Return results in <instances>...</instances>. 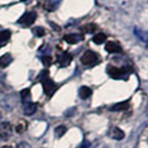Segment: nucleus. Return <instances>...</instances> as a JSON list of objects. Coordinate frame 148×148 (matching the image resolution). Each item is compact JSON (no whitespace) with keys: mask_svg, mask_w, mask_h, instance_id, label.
Wrapping results in <instances>:
<instances>
[{"mask_svg":"<svg viewBox=\"0 0 148 148\" xmlns=\"http://www.w3.org/2000/svg\"><path fill=\"white\" fill-rule=\"evenodd\" d=\"M132 71H133L132 66H127V65H124L121 68L114 66V65H108L107 66L108 75L113 79H115V80H127L130 74L132 73Z\"/></svg>","mask_w":148,"mask_h":148,"instance_id":"f257e3e1","label":"nucleus"},{"mask_svg":"<svg viewBox=\"0 0 148 148\" xmlns=\"http://www.w3.org/2000/svg\"><path fill=\"white\" fill-rule=\"evenodd\" d=\"M81 62H82V64L85 65V66H94V65H96L99 62V58L95 52L88 50L86 52H84V54L82 56Z\"/></svg>","mask_w":148,"mask_h":148,"instance_id":"f03ea898","label":"nucleus"},{"mask_svg":"<svg viewBox=\"0 0 148 148\" xmlns=\"http://www.w3.org/2000/svg\"><path fill=\"white\" fill-rule=\"evenodd\" d=\"M37 19V13L33 12V11H29V12H25L21 16V18L18 20V22L22 25H33V22L36 21Z\"/></svg>","mask_w":148,"mask_h":148,"instance_id":"7ed1b4c3","label":"nucleus"},{"mask_svg":"<svg viewBox=\"0 0 148 148\" xmlns=\"http://www.w3.org/2000/svg\"><path fill=\"white\" fill-rule=\"evenodd\" d=\"M42 85H43V91L48 96H52L53 93L56 91L58 85L53 82L52 80H50L49 77L42 81Z\"/></svg>","mask_w":148,"mask_h":148,"instance_id":"20e7f679","label":"nucleus"},{"mask_svg":"<svg viewBox=\"0 0 148 148\" xmlns=\"http://www.w3.org/2000/svg\"><path fill=\"white\" fill-rule=\"evenodd\" d=\"M11 134H12V127L10 124L7 123V122L0 124V138L1 139L7 140L11 136Z\"/></svg>","mask_w":148,"mask_h":148,"instance_id":"39448f33","label":"nucleus"},{"mask_svg":"<svg viewBox=\"0 0 148 148\" xmlns=\"http://www.w3.org/2000/svg\"><path fill=\"white\" fill-rule=\"evenodd\" d=\"M63 39L69 44H76L84 40V36L81 33H70V34H65Z\"/></svg>","mask_w":148,"mask_h":148,"instance_id":"423d86ee","label":"nucleus"},{"mask_svg":"<svg viewBox=\"0 0 148 148\" xmlns=\"http://www.w3.org/2000/svg\"><path fill=\"white\" fill-rule=\"evenodd\" d=\"M72 59L73 58H72V56L69 52H63L58 58V62H59V64H60L61 68H66V66L70 65V63L72 62Z\"/></svg>","mask_w":148,"mask_h":148,"instance_id":"0eeeda50","label":"nucleus"},{"mask_svg":"<svg viewBox=\"0 0 148 148\" xmlns=\"http://www.w3.org/2000/svg\"><path fill=\"white\" fill-rule=\"evenodd\" d=\"M105 50H106L108 53H121V52L123 51L121 44H118L117 42H114V41L107 42L106 45H105Z\"/></svg>","mask_w":148,"mask_h":148,"instance_id":"6e6552de","label":"nucleus"},{"mask_svg":"<svg viewBox=\"0 0 148 148\" xmlns=\"http://www.w3.org/2000/svg\"><path fill=\"white\" fill-rule=\"evenodd\" d=\"M108 135L111 136L113 139H115V140H122L124 137H125L124 132L121 130V128H118V127H113V128L110 130Z\"/></svg>","mask_w":148,"mask_h":148,"instance_id":"1a4fd4ad","label":"nucleus"},{"mask_svg":"<svg viewBox=\"0 0 148 148\" xmlns=\"http://www.w3.org/2000/svg\"><path fill=\"white\" fill-rule=\"evenodd\" d=\"M134 34H135L137 39H139L142 42H147L148 41V32L145 30H142L139 28H135L134 29Z\"/></svg>","mask_w":148,"mask_h":148,"instance_id":"9d476101","label":"nucleus"},{"mask_svg":"<svg viewBox=\"0 0 148 148\" xmlns=\"http://www.w3.org/2000/svg\"><path fill=\"white\" fill-rule=\"evenodd\" d=\"M79 95L82 99H86L92 95V90L87 86H82L79 90Z\"/></svg>","mask_w":148,"mask_h":148,"instance_id":"9b49d317","label":"nucleus"},{"mask_svg":"<svg viewBox=\"0 0 148 148\" xmlns=\"http://www.w3.org/2000/svg\"><path fill=\"white\" fill-rule=\"evenodd\" d=\"M20 96H21V101H22V103L23 104H28V103H30L31 101V92L29 88H25V90H22L21 93H20Z\"/></svg>","mask_w":148,"mask_h":148,"instance_id":"f8f14e48","label":"nucleus"},{"mask_svg":"<svg viewBox=\"0 0 148 148\" xmlns=\"http://www.w3.org/2000/svg\"><path fill=\"white\" fill-rule=\"evenodd\" d=\"M38 108V105L36 104V103H28V104L25 105V110H23V112H25V115H32V114H34L36 113V111H37Z\"/></svg>","mask_w":148,"mask_h":148,"instance_id":"ddd939ff","label":"nucleus"},{"mask_svg":"<svg viewBox=\"0 0 148 148\" xmlns=\"http://www.w3.org/2000/svg\"><path fill=\"white\" fill-rule=\"evenodd\" d=\"M11 62H12V56H10L9 53H6V54H3L0 58V66L1 68H6Z\"/></svg>","mask_w":148,"mask_h":148,"instance_id":"4468645a","label":"nucleus"},{"mask_svg":"<svg viewBox=\"0 0 148 148\" xmlns=\"http://www.w3.org/2000/svg\"><path fill=\"white\" fill-rule=\"evenodd\" d=\"M11 37V32L9 30H3L0 32V45H3L6 44Z\"/></svg>","mask_w":148,"mask_h":148,"instance_id":"2eb2a0df","label":"nucleus"},{"mask_svg":"<svg viewBox=\"0 0 148 148\" xmlns=\"http://www.w3.org/2000/svg\"><path fill=\"white\" fill-rule=\"evenodd\" d=\"M130 107L128 102H123V103H118L111 107V111L113 112H119V111H126Z\"/></svg>","mask_w":148,"mask_h":148,"instance_id":"dca6fc26","label":"nucleus"},{"mask_svg":"<svg viewBox=\"0 0 148 148\" xmlns=\"http://www.w3.org/2000/svg\"><path fill=\"white\" fill-rule=\"evenodd\" d=\"M106 41V36L104 33H97L93 37V42L95 44H102Z\"/></svg>","mask_w":148,"mask_h":148,"instance_id":"f3484780","label":"nucleus"},{"mask_svg":"<svg viewBox=\"0 0 148 148\" xmlns=\"http://www.w3.org/2000/svg\"><path fill=\"white\" fill-rule=\"evenodd\" d=\"M81 30L86 32V33H93L94 31L96 30V25H94V23H87V25L81 27Z\"/></svg>","mask_w":148,"mask_h":148,"instance_id":"a211bd4d","label":"nucleus"},{"mask_svg":"<svg viewBox=\"0 0 148 148\" xmlns=\"http://www.w3.org/2000/svg\"><path fill=\"white\" fill-rule=\"evenodd\" d=\"M66 132V127L65 126H59L56 128V137H62V136L65 134Z\"/></svg>","mask_w":148,"mask_h":148,"instance_id":"6ab92c4d","label":"nucleus"},{"mask_svg":"<svg viewBox=\"0 0 148 148\" xmlns=\"http://www.w3.org/2000/svg\"><path fill=\"white\" fill-rule=\"evenodd\" d=\"M27 123L25 122H23V121H21L20 123L17 125V127H16V130L18 132V133H23L25 130H27Z\"/></svg>","mask_w":148,"mask_h":148,"instance_id":"aec40b11","label":"nucleus"},{"mask_svg":"<svg viewBox=\"0 0 148 148\" xmlns=\"http://www.w3.org/2000/svg\"><path fill=\"white\" fill-rule=\"evenodd\" d=\"M48 77H49V71H48V70H44V71H42V72L40 73L39 77H38V80L42 82V81L45 80V79H48Z\"/></svg>","mask_w":148,"mask_h":148,"instance_id":"412c9836","label":"nucleus"},{"mask_svg":"<svg viewBox=\"0 0 148 148\" xmlns=\"http://www.w3.org/2000/svg\"><path fill=\"white\" fill-rule=\"evenodd\" d=\"M34 33L37 34L38 37H43L44 34H45V31H44L43 28L37 27V28H34Z\"/></svg>","mask_w":148,"mask_h":148,"instance_id":"4be33fe9","label":"nucleus"},{"mask_svg":"<svg viewBox=\"0 0 148 148\" xmlns=\"http://www.w3.org/2000/svg\"><path fill=\"white\" fill-rule=\"evenodd\" d=\"M42 62H43L44 65L49 66V65H51V63H52V58L50 56H42Z\"/></svg>","mask_w":148,"mask_h":148,"instance_id":"5701e85b","label":"nucleus"},{"mask_svg":"<svg viewBox=\"0 0 148 148\" xmlns=\"http://www.w3.org/2000/svg\"><path fill=\"white\" fill-rule=\"evenodd\" d=\"M17 148H31V146H30V144H28V143H25V142H22L19 144Z\"/></svg>","mask_w":148,"mask_h":148,"instance_id":"b1692460","label":"nucleus"},{"mask_svg":"<svg viewBox=\"0 0 148 148\" xmlns=\"http://www.w3.org/2000/svg\"><path fill=\"white\" fill-rule=\"evenodd\" d=\"M91 147V144L87 142V140H84L83 145H82V148H90Z\"/></svg>","mask_w":148,"mask_h":148,"instance_id":"393cba45","label":"nucleus"},{"mask_svg":"<svg viewBox=\"0 0 148 148\" xmlns=\"http://www.w3.org/2000/svg\"><path fill=\"white\" fill-rule=\"evenodd\" d=\"M95 148H108L105 144H102V145H99V146H97V147H95Z\"/></svg>","mask_w":148,"mask_h":148,"instance_id":"a878e982","label":"nucleus"},{"mask_svg":"<svg viewBox=\"0 0 148 148\" xmlns=\"http://www.w3.org/2000/svg\"><path fill=\"white\" fill-rule=\"evenodd\" d=\"M146 114L148 115V104H147V107H146Z\"/></svg>","mask_w":148,"mask_h":148,"instance_id":"bb28decb","label":"nucleus"},{"mask_svg":"<svg viewBox=\"0 0 148 148\" xmlns=\"http://www.w3.org/2000/svg\"><path fill=\"white\" fill-rule=\"evenodd\" d=\"M2 148H12V147H10V146H3Z\"/></svg>","mask_w":148,"mask_h":148,"instance_id":"cd10ccee","label":"nucleus"},{"mask_svg":"<svg viewBox=\"0 0 148 148\" xmlns=\"http://www.w3.org/2000/svg\"><path fill=\"white\" fill-rule=\"evenodd\" d=\"M146 48H147V50H148V41L146 42Z\"/></svg>","mask_w":148,"mask_h":148,"instance_id":"c85d7f7f","label":"nucleus"},{"mask_svg":"<svg viewBox=\"0 0 148 148\" xmlns=\"http://www.w3.org/2000/svg\"><path fill=\"white\" fill-rule=\"evenodd\" d=\"M22 1H27V0H22Z\"/></svg>","mask_w":148,"mask_h":148,"instance_id":"c756f323","label":"nucleus"}]
</instances>
